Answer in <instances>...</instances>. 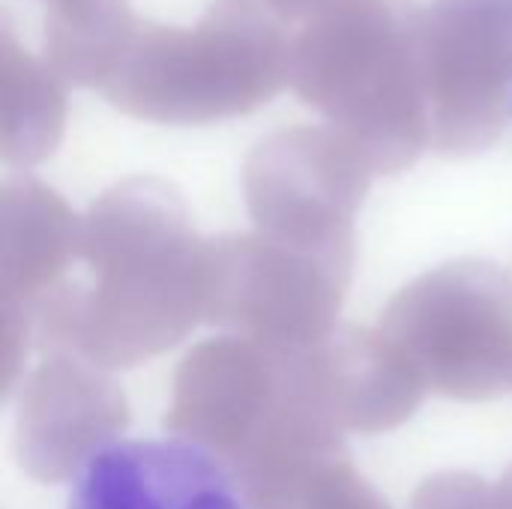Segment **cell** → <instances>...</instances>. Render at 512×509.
Returning a JSON list of instances; mask_svg holds the SVG:
<instances>
[{"label": "cell", "mask_w": 512, "mask_h": 509, "mask_svg": "<svg viewBox=\"0 0 512 509\" xmlns=\"http://www.w3.org/2000/svg\"><path fill=\"white\" fill-rule=\"evenodd\" d=\"M66 509H243L231 468L192 438H120L93 447Z\"/></svg>", "instance_id": "6da1fadb"}]
</instances>
